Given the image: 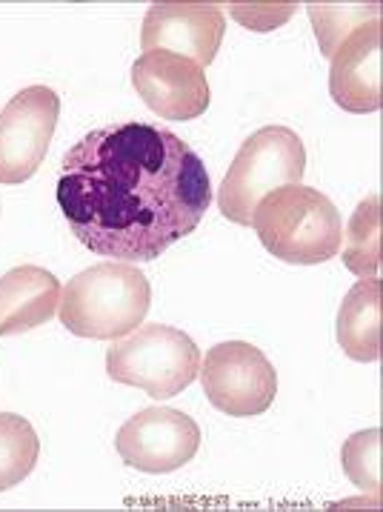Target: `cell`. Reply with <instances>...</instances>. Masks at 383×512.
<instances>
[{
	"label": "cell",
	"instance_id": "obj_7",
	"mask_svg": "<svg viewBox=\"0 0 383 512\" xmlns=\"http://www.w3.org/2000/svg\"><path fill=\"white\" fill-rule=\"evenodd\" d=\"M61 115L49 86H26L0 112V184L18 186L41 169Z\"/></svg>",
	"mask_w": 383,
	"mask_h": 512
},
{
	"label": "cell",
	"instance_id": "obj_6",
	"mask_svg": "<svg viewBox=\"0 0 383 512\" xmlns=\"http://www.w3.org/2000/svg\"><path fill=\"white\" fill-rule=\"evenodd\" d=\"M198 378L209 404L232 418L261 415L278 395V372L261 349L246 341H223L209 349Z\"/></svg>",
	"mask_w": 383,
	"mask_h": 512
},
{
	"label": "cell",
	"instance_id": "obj_16",
	"mask_svg": "<svg viewBox=\"0 0 383 512\" xmlns=\"http://www.w3.org/2000/svg\"><path fill=\"white\" fill-rule=\"evenodd\" d=\"M309 18L323 58H332L358 26L381 21V3H309Z\"/></svg>",
	"mask_w": 383,
	"mask_h": 512
},
{
	"label": "cell",
	"instance_id": "obj_12",
	"mask_svg": "<svg viewBox=\"0 0 383 512\" xmlns=\"http://www.w3.org/2000/svg\"><path fill=\"white\" fill-rule=\"evenodd\" d=\"M61 281L49 269L23 264L0 278V338L23 335L52 321L61 304Z\"/></svg>",
	"mask_w": 383,
	"mask_h": 512
},
{
	"label": "cell",
	"instance_id": "obj_11",
	"mask_svg": "<svg viewBox=\"0 0 383 512\" xmlns=\"http://www.w3.org/2000/svg\"><path fill=\"white\" fill-rule=\"evenodd\" d=\"M381 21L358 26L332 55L329 95L343 112H378L381 109Z\"/></svg>",
	"mask_w": 383,
	"mask_h": 512
},
{
	"label": "cell",
	"instance_id": "obj_9",
	"mask_svg": "<svg viewBox=\"0 0 383 512\" xmlns=\"http://www.w3.org/2000/svg\"><path fill=\"white\" fill-rule=\"evenodd\" d=\"M132 86L163 121H195L212 101V89L201 66L161 49L143 52L132 63Z\"/></svg>",
	"mask_w": 383,
	"mask_h": 512
},
{
	"label": "cell",
	"instance_id": "obj_4",
	"mask_svg": "<svg viewBox=\"0 0 383 512\" xmlns=\"http://www.w3.org/2000/svg\"><path fill=\"white\" fill-rule=\"evenodd\" d=\"M306 172V149L301 135L289 126H263L249 135L229 166L218 206L232 224L252 226L255 206L263 195L289 184H301Z\"/></svg>",
	"mask_w": 383,
	"mask_h": 512
},
{
	"label": "cell",
	"instance_id": "obj_3",
	"mask_svg": "<svg viewBox=\"0 0 383 512\" xmlns=\"http://www.w3.org/2000/svg\"><path fill=\"white\" fill-rule=\"evenodd\" d=\"M252 226L275 258L283 264H323L341 252V212L321 189L289 184L263 195L255 206Z\"/></svg>",
	"mask_w": 383,
	"mask_h": 512
},
{
	"label": "cell",
	"instance_id": "obj_8",
	"mask_svg": "<svg viewBox=\"0 0 383 512\" xmlns=\"http://www.w3.org/2000/svg\"><path fill=\"white\" fill-rule=\"evenodd\" d=\"M123 464L163 475L181 470L201 450V427L195 418L172 407H149L132 415L115 438Z\"/></svg>",
	"mask_w": 383,
	"mask_h": 512
},
{
	"label": "cell",
	"instance_id": "obj_1",
	"mask_svg": "<svg viewBox=\"0 0 383 512\" xmlns=\"http://www.w3.org/2000/svg\"><path fill=\"white\" fill-rule=\"evenodd\" d=\"M58 204L86 249L146 264L201 226L212 181L172 129L123 121L92 129L63 155Z\"/></svg>",
	"mask_w": 383,
	"mask_h": 512
},
{
	"label": "cell",
	"instance_id": "obj_18",
	"mask_svg": "<svg viewBox=\"0 0 383 512\" xmlns=\"http://www.w3.org/2000/svg\"><path fill=\"white\" fill-rule=\"evenodd\" d=\"M298 3H232V15L235 21H241L246 29L255 32H272L281 23L292 18Z\"/></svg>",
	"mask_w": 383,
	"mask_h": 512
},
{
	"label": "cell",
	"instance_id": "obj_5",
	"mask_svg": "<svg viewBox=\"0 0 383 512\" xmlns=\"http://www.w3.org/2000/svg\"><path fill=\"white\" fill-rule=\"evenodd\" d=\"M201 369V349L183 332L166 324H146L118 338L106 349V372L112 381L138 387L152 398H175Z\"/></svg>",
	"mask_w": 383,
	"mask_h": 512
},
{
	"label": "cell",
	"instance_id": "obj_15",
	"mask_svg": "<svg viewBox=\"0 0 383 512\" xmlns=\"http://www.w3.org/2000/svg\"><path fill=\"white\" fill-rule=\"evenodd\" d=\"M41 441L35 427L15 412H0V492L18 487L35 470Z\"/></svg>",
	"mask_w": 383,
	"mask_h": 512
},
{
	"label": "cell",
	"instance_id": "obj_13",
	"mask_svg": "<svg viewBox=\"0 0 383 512\" xmlns=\"http://www.w3.org/2000/svg\"><path fill=\"white\" fill-rule=\"evenodd\" d=\"M338 344L352 361L381 358V281L361 278L338 309Z\"/></svg>",
	"mask_w": 383,
	"mask_h": 512
},
{
	"label": "cell",
	"instance_id": "obj_2",
	"mask_svg": "<svg viewBox=\"0 0 383 512\" xmlns=\"http://www.w3.org/2000/svg\"><path fill=\"white\" fill-rule=\"evenodd\" d=\"M152 289L141 269L106 261L78 272L61 292V324L78 338L118 341L141 327Z\"/></svg>",
	"mask_w": 383,
	"mask_h": 512
},
{
	"label": "cell",
	"instance_id": "obj_10",
	"mask_svg": "<svg viewBox=\"0 0 383 512\" xmlns=\"http://www.w3.org/2000/svg\"><path fill=\"white\" fill-rule=\"evenodd\" d=\"M226 32V18L215 3H152L143 18V52H172L198 66L215 61Z\"/></svg>",
	"mask_w": 383,
	"mask_h": 512
},
{
	"label": "cell",
	"instance_id": "obj_17",
	"mask_svg": "<svg viewBox=\"0 0 383 512\" xmlns=\"http://www.w3.org/2000/svg\"><path fill=\"white\" fill-rule=\"evenodd\" d=\"M343 472L363 492H381V430L355 432L341 450Z\"/></svg>",
	"mask_w": 383,
	"mask_h": 512
},
{
	"label": "cell",
	"instance_id": "obj_14",
	"mask_svg": "<svg viewBox=\"0 0 383 512\" xmlns=\"http://www.w3.org/2000/svg\"><path fill=\"white\" fill-rule=\"evenodd\" d=\"M343 267L358 278H378L381 272V195L372 192L355 206L341 238Z\"/></svg>",
	"mask_w": 383,
	"mask_h": 512
}]
</instances>
